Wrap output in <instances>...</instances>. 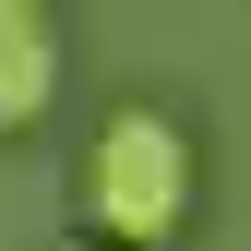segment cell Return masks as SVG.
I'll return each instance as SVG.
<instances>
[{
    "mask_svg": "<svg viewBox=\"0 0 251 251\" xmlns=\"http://www.w3.org/2000/svg\"><path fill=\"white\" fill-rule=\"evenodd\" d=\"M192 192H203V155L179 132V108H108L96 144H84V239L96 251H168L192 227Z\"/></svg>",
    "mask_w": 251,
    "mask_h": 251,
    "instance_id": "6da1fadb",
    "label": "cell"
},
{
    "mask_svg": "<svg viewBox=\"0 0 251 251\" xmlns=\"http://www.w3.org/2000/svg\"><path fill=\"white\" fill-rule=\"evenodd\" d=\"M60 108V24L48 0H0V132H36Z\"/></svg>",
    "mask_w": 251,
    "mask_h": 251,
    "instance_id": "7a4b0ae2",
    "label": "cell"
},
{
    "mask_svg": "<svg viewBox=\"0 0 251 251\" xmlns=\"http://www.w3.org/2000/svg\"><path fill=\"white\" fill-rule=\"evenodd\" d=\"M48 251H96V239H48Z\"/></svg>",
    "mask_w": 251,
    "mask_h": 251,
    "instance_id": "3957f363",
    "label": "cell"
}]
</instances>
